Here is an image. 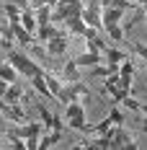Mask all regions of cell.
I'll return each instance as SVG.
<instances>
[{
	"label": "cell",
	"mask_w": 147,
	"mask_h": 150,
	"mask_svg": "<svg viewBox=\"0 0 147 150\" xmlns=\"http://www.w3.org/2000/svg\"><path fill=\"white\" fill-rule=\"evenodd\" d=\"M67 44H70V34H67L65 29H59V34H57V36H52L44 47H46V52L57 60V57H62V54L67 52Z\"/></svg>",
	"instance_id": "obj_4"
},
{
	"label": "cell",
	"mask_w": 147,
	"mask_h": 150,
	"mask_svg": "<svg viewBox=\"0 0 147 150\" xmlns=\"http://www.w3.org/2000/svg\"><path fill=\"white\" fill-rule=\"evenodd\" d=\"M62 29L67 31L70 36H85L88 23L83 21V16H72V18H65V21H62Z\"/></svg>",
	"instance_id": "obj_5"
},
{
	"label": "cell",
	"mask_w": 147,
	"mask_h": 150,
	"mask_svg": "<svg viewBox=\"0 0 147 150\" xmlns=\"http://www.w3.org/2000/svg\"><path fill=\"white\" fill-rule=\"evenodd\" d=\"M132 3H137V5H142V0H132Z\"/></svg>",
	"instance_id": "obj_25"
},
{
	"label": "cell",
	"mask_w": 147,
	"mask_h": 150,
	"mask_svg": "<svg viewBox=\"0 0 147 150\" xmlns=\"http://www.w3.org/2000/svg\"><path fill=\"white\" fill-rule=\"evenodd\" d=\"M59 78L65 80V83H72V80H80V65L72 60H65L62 65H59Z\"/></svg>",
	"instance_id": "obj_6"
},
{
	"label": "cell",
	"mask_w": 147,
	"mask_h": 150,
	"mask_svg": "<svg viewBox=\"0 0 147 150\" xmlns=\"http://www.w3.org/2000/svg\"><path fill=\"white\" fill-rule=\"evenodd\" d=\"M103 60H106V62H114V65H121V62L127 60V52L114 49V47H106V49H103Z\"/></svg>",
	"instance_id": "obj_15"
},
{
	"label": "cell",
	"mask_w": 147,
	"mask_h": 150,
	"mask_svg": "<svg viewBox=\"0 0 147 150\" xmlns=\"http://www.w3.org/2000/svg\"><path fill=\"white\" fill-rule=\"evenodd\" d=\"M85 47H88L90 52H103L106 49V42H103L101 36H93V39H85Z\"/></svg>",
	"instance_id": "obj_20"
},
{
	"label": "cell",
	"mask_w": 147,
	"mask_h": 150,
	"mask_svg": "<svg viewBox=\"0 0 147 150\" xmlns=\"http://www.w3.org/2000/svg\"><path fill=\"white\" fill-rule=\"evenodd\" d=\"M106 34H108V39H111V42H124V36H127V31H124V26H121V23L108 26V29H106Z\"/></svg>",
	"instance_id": "obj_17"
},
{
	"label": "cell",
	"mask_w": 147,
	"mask_h": 150,
	"mask_svg": "<svg viewBox=\"0 0 147 150\" xmlns=\"http://www.w3.org/2000/svg\"><path fill=\"white\" fill-rule=\"evenodd\" d=\"M72 117H85V104H83V98H75L70 104H65V119H72Z\"/></svg>",
	"instance_id": "obj_12"
},
{
	"label": "cell",
	"mask_w": 147,
	"mask_h": 150,
	"mask_svg": "<svg viewBox=\"0 0 147 150\" xmlns=\"http://www.w3.org/2000/svg\"><path fill=\"white\" fill-rule=\"evenodd\" d=\"M145 91H147V86H145Z\"/></svg>",
	"instance_id": "obj_27"
},
{
	"label": "cell",
	"mask_w": 147,
	"mask_h": 150,
	"mask_svg": "<svg viewBox=\"0 0 147 150\" xmlns=\"http://www.w3.org/2000/svg\"><path fill=\"white\" fill-rule=\"evenodd\" d=\"M108 119L114 122V124H124L127 117H124V111L119 109V104H111V114H108Z\"/></svg>",
	"instance_id": "obj_21"
},
{
	"label": "cell",
	"mask_w": 147,
	"mask_h": 150,
	"mask_svg": "<svg viewBox=\"0 0 147 150\" xmlns=\"http://www.w3.org/2000/svg\"><path fill=\"white\" fill-rule=\"evenodd\" d=\"M67 124L72 129H80V132H88V127H90V124H85V117H72V119H67Z\"/></svg>",
	"instance_id": "obj_22"
},
{
	"label": "cell",
	"mask_w": 147,
	"mask_h": 150,
	"mask_svg": "<svg viewBox=\"0 0 147 150\" xmlns=\"http://www.w3.org/2000/svg\"><path fill=\"white\" fill-rule=\"evenodd\" d=\"M31 86L39 91L46 101H54V96H52V91H49V86H46V80H44V70H41L39 75H34V78H31Z\"/></svg>",
	"instance_id": "obj_11"
},
{
	"label": "cell",
	"mask_w": 147,
	"mask_h": 150,
	"mask_svg": "<svg viewBox=\"0 0 147 150\" xmlns=\"http://www.w3.org/2000/svg\"><path fill=\"white\" fill-rule=\"evenodd\" d=\"M21 23H23V29H26V31H31V34L36 36V29H39V23H36V16H34V11H31V8L21 11Z\"/></svg>",
	"instance_id": "obj_13"
},
{
	"label": "cell",
	"mask_w": 147,
	"mask_h": 150,
	"mask_svg": "<svg viewBox=\"0 0 147 150\" xmlns=\"http://www.w3.org/2000/svg\"><path fill=\"white\" fill-rule=\"evenodd\" d=\"M8 62H11V65H13V67L23 75L26 80H31L34 75H39L41 70H44V67H39L36 62L31 60L26 52H15V49H11V52H8Z\"/></svg>",
	"instance_id": "obj_1"
},
{
	"label": "cell",
	"mask_w": 147,
	"mask_h": 150,
	"mask_svg": "<svg viewBox=\"0 0 147 150\" xmlns=\"http://www.w3.org/2000/svg\"><path fill=\"white\" fill-rule=\"evenodd\" d=\"M121 104L127 106V109H132V111H142V104H139V101H134L132 96H127V98H124Z\"/></svg>",
	"instance_id": "obj_23"
},
{
	"label": "cell",
	"mask_w": 147,
	"mask_h": 150,
	"mask_svg": "<svg viewBox=\"0 0 147 150\" xmlns=\"http://www.w3.org/2000/svg\"><path fill=\"white\" fill-rule=\"evenodd\" d=\"M127 44H129V49H132V52L137 54V57H139V60H145V62H147V44L137 42V39H129Z\"/></svg>",
	"instance_id": "obj_18"
},
{
	"label": "cell",
	"mask_w": 147,
	"mask_h": 150,
	"mask_svg": "<svg viewBox=\"0 0 147 150\" xmlns=\"http://www.w3.org/2000/svg\"><path fill=\"white\" fill-rule=\"evenodd\" d=\"M124 13H127V11H121V8H116V5L103 8V31L108 29V26H114V23H121Z\"/></svg>",
	"instance_id": "obj_9"
},
{
	"label": "cell",
	"mask_w": 147,
	"mask_h": 150,
	"mask_svg": "<svg viewBox=\"0 0 147 150\" xmlns=\"http://www.w3.org/2000/svg\"><path fill=\"white\" fill-rule=\"evenodd\" d=\"M75 62L80 65V67H96V65H101V62H106L103 60V52H83V54H77L75 57Z\"/></svg>",
	"instance_id": "obj_8"
},
{
	"label": "cell",
	"mask_w": 147,
	"mask_h": 150,
	"mask_svg": "<svg viewBox=\"0 0 147 150\" xmlns=\"http://www.w3.org/2000/svg\"><path fill=\"white\" fill-rule=\"evenodd\" d=\"M39 140L41 137H26V150H39Z\"/></svg>",
	"instance_id": "obj_24"
},
{
	"label": "cell",
	"mask_w": 147,
	"mask_h": 150,
	"mask_svg": "<svg viewBox=\"0 0 147 150\" xmlns=\"http://www.w3.org/2000/svg\"><path fill=\"white\" fill-rule=\"evenodd\" d=\"M44 80H46V86H49V91H52V96L57 98L59 93H62V78H57L52 70H44Z\"/></svg>",
	"instance_id": "obj_14"
},
{
	"label": "cell",
	"mask_w": 147,
	"mask_h": 150,
	"mask_svg": "<svg viewBox=\"0 0 147 150\" xmlns=\"http://www.w3.org/2000/svg\"><path fill=\"white\" fill-rule=\"evenodd\" d=\"M75 98H83V101L90 98V91H88V86L83 83V78H80V80H72V83H65V86H62V93L57 96V101L62 106L75 101Z\"/></svg>",
	"instance_id": "obj_2"
},
{
	"label": "cell",
	"mask_w": 147,
	"mask_h": 150,
	"mask_svg": "<svg viewBox=\"0 0 147 150\" xmlns=\"http://www.w3.org/2000/svg\"><path fill=\"white\" fill-rule=\"evenodd\" d=\"M119 148H129V150H137V140L129 129H124V124H114L111 127V150H119Z\"/></svg>",
	"instance_id": "obj_3"
},
{
	"label": "cell",
	"mask_w": 147,
	"mask_h": 150,
	"mask_svg": "<svg viewBox=\"0 0 147 150\" xmlns=\"http://www.w3.org/2000/svg\"><path fill=\"white\" fill-rule=\"evenodd\" d=\"M111 127H114V122L106 117V119H103V122H98V124H90V127H88V132H96V135H106V132H108Z\"/></svg>",
	"instance_id": "obj_19"
},
{
	"label": "cell",
	"mask_w": 147,
	"mask_h": 150,
	"mask_svg": "<svg viewBox=\"0 0 147 150\" xmlns=\"http://www.w3.org/2000/svg\"><path fill=\"white\" fill-rule=\"evenodd\" d=\"M3 98L8 101V104H23L26 101V93H23V86H21V80H15L8 86V91L3 93Z\"/></svg>",
	"instance_id": "obj_7"
},
{
	"label": "cell",
	"mask_w": 147,
	"mask_h": 150,
	"mask_svg": "<svg viewBox=\"0 0 147 150\" xmlns=\"http://www.w3.org/2000/svg\"><path fill=\"white\" fill-rule=\"evenodd\" d=\"M0 148H3V137H0Z\"/></svg>",
	"instance_id": "obj_26"
},
{
	"label": "cell",
	"mask_w": 147,
	"mask_h": 150,
	"mask_svg": "<svg viewBox=\"0 0 147 150\" xmlns=\"http://www.w3.org/2000/svg\"><path fill=\"white\" fill-rule=\"evenodd\" d=\"M57 34H59L57 23H44V26L36 29V42H39V44H46V42H49L52 36H57Z\"/></svg>",
	"instance_id": "obj_10"
},
{
	"label": "cell",
	"mask_w": 147,
	"mask_h": 150,
	"mask_svg": "<svg viewBox=\"0 0 147 150\" xmlns=\"http://www.w3.org/2000/svg\"><path fill=\"white\" fill-rule=\"evenodd\" d=\"M0 78L8 80V83H15V80H21V73L15 70L11 62H5V65H0Z\"/></svg>",
	"instance_id": "obj_16"
}]
</instances>
